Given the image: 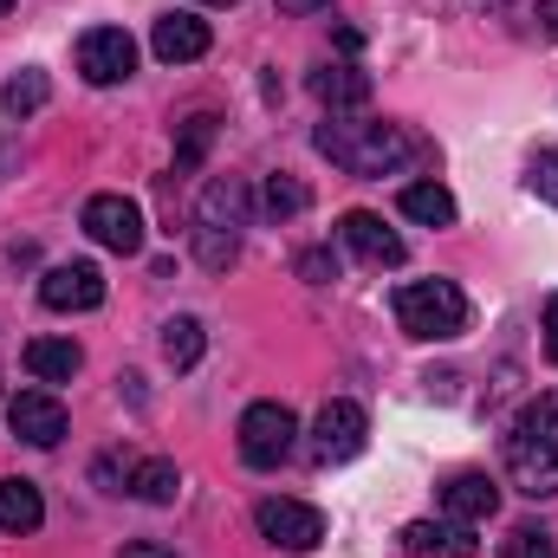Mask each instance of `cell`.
<instances>
[{
  "label": "cell",
  "instance_id": "cell-1",
  "mask_svg": "<svg viewBox=\"0 0 558 558\" xmlns=\"http://www.w3.org/2000/svg\"><path fill=\"white\" fill-rule=\"evenodd\" d=\"M312 143H318V156H331V162L351 169V175H397L403 162L428 156L403 124H384V118H338V111L312 131Z\"/></svg>",
  "mask_w": 558,
  "mask_h": 558
},
{
  "label": "cell",
  "instance_id": "cell-2",
  "mask_svg": "<svg viewBox=\"0 0 558 558\" xmlns=\"http://www.w3.org/2000/svg\"><path fill=\"white\" fill-rule=\"evenodd\" d=\"M507 474H513V487L533 494V500H553L558 494V390L533 397V403L520 410L513 435H507Z\"/></svg>",
  "mask_w": 558,
  "mask_h": 558
},
{
  "label": "cell",
  "instance_id": "cell-3",
  "mask_svg": "<svg viewBox=\"0 0 558 558\" xmlns=\"http://www.w3.org/2000/svg\"><path fill=\"white\" fill-rule=\"evenodd\" d=\"M397 325L422 344L461 338L468 331V292L454 279H410V286H397Z\"/></svg>",
  "mask_w": 558,
  "mask_h": 558
},
{
  "label": "cell",
  "instance_id": "cell-4",
  "mask_svg": "<svg viewBox=\"0 0 558 558\" xmlns=\"http://www.w3.org/2000/svg\"><path fill=\"white\" fill-rule=\"evenodd\" d=\"M292 441H299V416L286 403H254L241 416V461L247 468H279L292 454Z\"/></svg>",
  "mask_w": 558,
  "mask_h": 558
},
{
  "label": "cell",
  "instance_id": "cell-5",
  "mask_svg": "<svg viewBox=\"0 0 558 558\" xmlns=\"http://www.w3.org/2000/svg\"><path fill=\"white\" fill-rule=\"evenodd\" d=\"M78 72H85V85H124L137 72V39L124 26H92L78 39Z\"/></svg>",
  "mask_w": 558,
  "mask_h": 558
},
{
  "label": "cell",
  "instance_id": "cell-6",
  "mask_svg": "<svg viewBox=\"0 0 558 558\" xmlns=\"http://www.w3.org/2000/svg\"><path fill=\"white\" fill-rule=\"evenodd\" d=\"M254 526H260V539H274L279 553H312L325 539V513L305 507V500H260Z\"/></svg>",
  "mask_w": 558,
  "mask_h": 558
},
{
  "label": "cell",
  "instance_id": "cell-7",
  "mask_svg": "<svg viewBox=\"0 0 558 558\" xmlns=\"http://www.w3.org/2000/svg\"><path fill=\"white\" fill-rule=\"evenodd\" d=\"M85 234L111 254H143V208L131 195H92L85 202Z\"/></svg>",
  "mask_w": 558,
  "mask_h": 558
},
{
  "label": "cell",
  "instance_id": "cell-8",
  "mask_svg": "<svg viewBox=\"0 0 558 558\" xmlns=\"http://www.w3.org/2000/svg\"><path fill=\"white\" fill-rule=\"evenodd\" d=\"M364 435H371V416L357 410V403H325L318 422H312V454L325 461V468H338V461H351V454H364Z\"/></svg>",
  "mask_w": 558,
  "mask_h": 558
},
{
  "label": "cell",
  "instance_id": "cell-9",
  "mask_svg": "<svg viewBox=\"0 0 558 558\" xmlns=\"http://www.w3.org/2000/svg\"><path fill=\"white\" fill-rule=\"evenodd\" d=\"M338 241H344L364 267H403V260H410L403 234H397V228H384V215H371V208H351V215L338 221Z\"/></svg>",
  "mask_w": 558,
  "mask_h": 558
},
{
  "label": "cell",
  "instance_id": "cell-10",
  "mask_svg": "<svg viewBox=\"0 0 558 558\" xmlns=\"http://www.w3.org/2000/svg\"><path fill=\"white\" fill-rule=\"evenodd\" d=\"M7 428H13L26 448H59V435H65V403H59L52 390H20V397L7 403Z\"/></svg>",
  "mask_w": 558,
  "mask_h": 558
},
{
  "label": "cell",
  "instance_id": "cell-11",
  "mask_svg": "<svg viewBox=\"0 0 558 558\" xmlns=\"http://www.w3.org/2000/svg\"><path fill=\"white\" fill-rule=\"evenodd\" d=\"M39 299L52 312H98L105 305V274L92 260H65V267H52V274L39 279Z\"/></svg>",
  "mask_w": 558,
  "mask_h": 558
},
{
  "label": "cell",
  "instance_id": "cell-12",
  "mask_svg": "<svg viewBox=\"0 0 558 558\" xmlns=\"http://www.w3.org/2000/svg\"><path fill=\"white\" fill-rule=\"evenodd\" d=\"M208 46H215V33H208V20H195V13H162L156 33H149V52H156L162 65H189V59H202Z\"/></svg>",
  "mask_w": 558,
  "mask_h": 558
},
{
  "label": "cell",
  "instance_id": "cell-13",
  "mask_svg": "<svg viewBox=\"0 0 558 558\" xmlns=\"http://www.w3.org/2000/svg\"><path fill=\"white\" fill-rule=\"evenodd\" d=\"M254 221V189L241 182V175H215L208 189H202V215H195V228H228V234H241Z\"/></svg>",
  "mask_w": 558,
  "mask_h": 558
},
{
  "label": "cell",
  "instance_id": "cell-14",
  "mask_svg": "<svg viewBox=\"0 0 558 558\" xmlns=\"http://www.w3.org/2000/svg\"><path fill=\"white\" fill-rule=\"evenodd\" d=\"M403 553L410 558H474V526L461 520H410L403 526Z\"/></svg>",
  "mask_w": 558,
  "mask_h": 558
},
{
  "label": "cell",
  "instance_id": "cell-15",
  "mask_svg": "<svg viewBox=\"0 0 558 558\" xmlns=\"http://www.w3.org/2000/svg\"><path fill=\"white\" fill-rule=\"evenodd\" d=\"M494 507H500V487H494L487 474H454V481L441 487V513H448V520H461V526L494 520Z\"/></svg>",
  "mask_w": 558,
  "mask_h": 558
},
{
  "label": "cell",
  "instance_id": "cell-16",
  "mask_svg": "<svg viewBox=\"0 0 558 558\" xmlns=\"http://www.w3.org/2000/svg\"><path fill=\"white\" fill-rule=\"evenodd\" d=\"M78 364H85V351H78L72 338H33V344H26V371H33V384H72Z\"/></svg>",
  "mask_w": 558,
  "mask_h": 558
},
{
  "label": "cell",
  "instance_id": "cell-17",
  "mask_svg": "<svg viewBox=\"0 0 558 558\" xmlns=\"http://www.w3.org/2000/svg\"><path fill=\"white\" fill-rule=\"evenodd\" d=\"M39 520H46L39 487L33 481H0V533L7 539H26V533H39Z\"/></svg>",
  "mask_w": 558,
  "mask_h": 558
},
{
  "label": "cell",
  "instance_id": "cell-18",
  "mask_svg": "<svg viewBox=\"0 0 558 558\" xmlns=\"http://www.w3.org/2000/svg\"><path fill=\"white\" fill-rule=\"evenodd\" d=\"M312 92H318V105H331V111H357V105H371V72H357V65H325V72H312Z\"/></svg>",
  "mask_w": 558,
  "mask_h": 558
},
{
  "label": "cell",
  "instance_id": "cell-19",
  "mask_svg": "<svg viewBox=\"0 0 558 558\" xmlns=\"http://www.w3.org/2000/svg\"><path fill=\"white\" fill-rule=\"evenodd\" d=\"M124 487L137 494L143 507H169V500L182 494V474H175V461L149 454V461H131V481H124Z\"/></svg>",
  "mask_w": 558,
  "mask_h": 558
},
{
  "label": "cell",
  "instance_id": "cell-20",
  "mask_svg": "<svg viewBox=\"0 0 558 558\" xmlns=\"http://www.w3.org/2000/svg\"><path fill=\"white\" fill-rule=\"evenodd\" d=\"M397 208L422 221V228H454V195L441 189V182H410L403 195H397Z\"/></svg>",
  "mask_w": 558,
  "mask_h": 558
},
{
  "label": "cell",
  "instance_id": "cell-21",
  "mask_svg": "<svg viewBox=\"0 0 558 558\" xmlns=\"http://www.w3.org/2000/svg\"><path fill=\"white\" fill-rule=\"evenodd\" d=\"M202 344H208V338H202V318L182 312V318L162 325V357H169V371H195V364H202Z\"/></svg>",
  "mask_w": 558,
  "mask_h": 558
},
{
  "label": "cell",
  "instance_id": "cell-22",
  "mask_svg": "<svg viewBox=\"0 0 558 558\" xmlns=\"http://www.w3.org/2000/svg\"><path fill=\"white\" fill-rule=\"evenodd\" d=\"M260 208H267L274 221H292V215H305V208H312V189H305L299 175H267V189H260Z\"/></svg>",
  "mask_w": 558,
  "mask_h": 558
},
{
  "label": "cell",
  "instance_id": "cell-23",
  "mask_svg": "<svg viewBox=\"0 0 558 558\" xmlns=\"http://www.w3.org/2000/svg\"><path fill=\"white\" fill-rule=\"evenodd\" d=\"M46 98H52L46 72H20V78H7V92H0V111H7V118H33Z\"/></svg>",
  "mask_w": 558,
  "mask_h": 558
},
{
  "label": "cell",
  "instance_id": "cell-24",
  "mask_svg": "<svg viewBox=\"0 0 558 558\" xmlns=\"http://www.w3.org/2000/svg\"><path fill=\"white\" fill-rule=\"evenodd\" d=\"M195 260H202L208 274H228V267L241 260V234H228V228H195Z\"/></svg>",
  "mask_w": 558,
  "mask_h": 558
},
{
  "label": "cell",
  "instance_id": "cell-25",
  "mask_svg": "<svg viewBox=\"0 0 558 558\" xmlns=\"http://www.w3.org/2000/svg\"><path fill=\"white\" fill-rule=\"evenodd\" d=\"M208 143H215V118H208V111H195V118L182 124V143H175V169H182V175H189V169H202Z\"/></svg>",
  "mask_w": 558,
  "mask_h": 558
},
{
  "label": "cell",
  "instance_id": "cell-26",
  "mask_svg": "<svg viewBox=\"0 0 558 558\" xmlns=\"http://www.w3.org/2000/svg\"><path fill=\"white\" fill-rule=\"evenodd\" d=\"M500 558H558V539L546 526H513V533L500 539Z\"/></svg>",
  "mask_w": 558,
  "mask_h": 558
},
{
  "label": "cell",
  "instance_id": "cell-27",
  "mask_svg": "<svg viewBox=\"0 0 558 558\" xmlns=\"http://www.w3.org/2000/svg\"><path fill=\"white\" fill-rule=\"evenodd\" d=\"M292 274L312 279V286H325V279H338V254H331V247H299V254H292Z\"/></svg>",
  "mask_w": 558,
  "mask_h": 558
},
{
  "label": "cell",
  "instance_id": "cell-28",
  "mask_svg": "<svg viewBox=\"0 0 558 558\" xmlns=\"http://www.w3.org/2000/svg\"><path fill=\"white\" fill-rule=\"evenodd\" d=\"M526 182H533V195H539V202H553V208H558V149H539V156L526 162Z\"/></svg>",
  "mask_w": 558,
  "mask_h": 558
},
{
  "label": "cell",
  "instance_id": "cell-29",
  "mask_svg": "<svg viewBox=\"0 0 558 558\" xmlns=\"http://www.w3.org/2000/svg\"><path fill=\"white\" fill-rule=\"evenodd\" d=\"M546 357L558 364V292L546 299Z\"/></svg>",
  "mask_w": 558,
  "mask_h": 558
},
{
  "label": "cell",
  "instance_id": "cell-30",
  "mask_svg": "<svg viewBox=\"0 0 558 558\" xmlns=\"http://www.w3.org/2000/svg\"><path fill=\"white\" fill-rule=\"evenodd\" d=\"M338 52H364V33L357 26H338Z\"/></svg>",
  "mask_w": 558,
  "mask_h": 558
},
{
  "label": "cell",
  "instance_id": "cell-31",
  "mask_svg": "<svg viewBox=\"0 0 558 558\" xmlns=\"http://www.w3.org/2000/svg\"><path fill=\"white\" fill-rule=\"evenodd\" d=\"M539 33H553L558 39V0H539Z\"/></svg>",
  "mask_w": 558,
  "mask_h": 558
},
{
  "label": "cell",
  "instance_id": "cell-32",
  "mask_svg": "<svg viewBox=\"0 0 558 558\" xmlns=\"http://www.w3.org/2000/svg\"><path fill=\"white\" fill-rule=\"evenodd\" d=\"M124 558H175V553H162V546H149V539H137V546H124Z\"/></svg>",
  "mask_w": 558,
  "mask_h": 558
},
{
  "label": "cell",
  "instance_id": "cell-33",
  "mask_svg": "<svg viewBox=\"0 0 558 558\" xmlns=\"http://www.w3.org/2000/svg\"><path fill=\"white\" fill-rule=\"evenodd\" d=\"M318 7H331V0H279V13H318Z\"/></svg>",
  "mask_w": 558,
  "mask_h": 558
},
{
  "label": "cell",
  "instance_id": "cell-34",
  "mask_svg": "<svg viewBox=\"0 0 558 558\" xmlns=\"http://www.w3.org/2000/svg\"><path fill=\"white\" fill-rule=\"evenodd\" d=\"M208 7H234V0H208Z\"/></svg>",
  "mask_w": 558,
  "mask_h": 558
},
{
  "label": "cell",
  "instance_id": "cell-35",
  "mask_svg": "<svg viewBox=\"0 0 558 558\" xmlns=\"http://www.w3.org/2000/svg\"><path fill=\"white\" fill-rule=\"evenodd\" d=\"M7 7H13V0H0V13H7Z\"/></svg>",
  "mask_w": 558,
  "mask_h": 558
}]
</instances>
